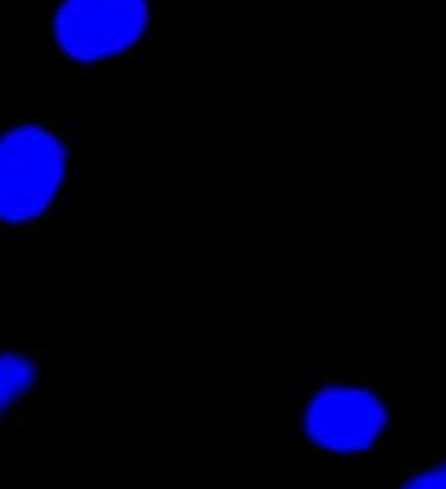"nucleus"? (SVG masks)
I'll list each match as a JSON object with an SVG mask.
<instances>
[{
	"instance_id": "f257e3e1",
	"label": "nucleus",
	"mask_w": 446,
	"mask_h": 489,
	"mask_svg": "<svg viewBox=\"0 0 446 489\" xmlns=\"http://www.w3.org/2000/svg\"><path fill=\"white\" fill-rule=\"evenodd\" d=\"M67 170V151L53 131L22 124L0 136V220L29 222L48 211Z\"/></svg>"
},
{
	"instance_id": "f03ea898",
	"label": "nucleus",
	"mask_w": 446,
	"mask_h": 489,
	"mask_svg": "<svg viewBox=\"0 0 446 489\" xmlns=\"http://www.w3.org/2000/svg\"><path fill=\"white\" fill-rule=\"evenodd\" d=\"M148 17V0H65L53 29L67 58L98 62L129 51L143 36Z\"/></svg>"
},
{
	"instance_id": "7ed1b4c3",
	"label": "nucleus",
	"mask_w": 446,
	"mask_h": 489,
	"mask_svg": "<svg viewBox=\"0 0 446 489\" xmlns=\"http://www.w3.org/2000/svg\"><path fill=\"white\" fill-rule=\"evenodd\" d=\"M389 413L385 401L363 387H327L305 410V435L334 453L365 451L382 437Z\"/></svg>"
},
{
	"instance_id": "20e7f679",
	"label": "nucleus",
	"mask_w": 446,
	"mask_h": 489,
	"mask_svg": "<svg viewBox=\"0 0 446 489\" xmlns=\"http://www.w3.org/2000/svg\"><path fill=\"white\" fill-rule=\"evenodd\" d=\"M36 382V366L17 351H0V418Z\"/></svg>"
},
{
	"instance_id": "39448f33",
	"label": "nucleus",
	"mask_w": 446,
	"mask_h": 489,
	"mask_svg": "<svg viewBox=\"0 0 446 489\" xmlns=\"http://www.w3.org/2000/svg\"><path fill=\"white\" fill-rule=\"evenodd\" d=\"M401 489H446V460L437 468L413 475Z\"/></svg>"
}]
</instances>
